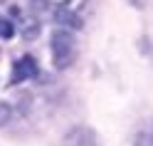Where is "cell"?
Instances as JSON below:
<instances>
[{"label":"cell","mask_w":153,"mask_h":146,"mask_svg":"<svg viewBox=\"0 0 153 146\" xmlns=\"http://www.w3.org/2000/svg\"><path fill=\"white\" fill-rule=\"evenodd\" d=\"M131 146H153V116H146L136 124L131 134Z\"/></svg>","instance_id":"obj_5"},{"label":"cell","mask_w":153,"mask_h":146,"mask_svg":"<svg viewBox=\"0 0 153 146\" xmlns=\"http://www.w3.org/2000/svg\"><path fill=\"white\" fill-rule=\"evenodd\" d=\"M99 134L87 124H74L64 131L62 146H99Z\"/></svg>","instance_id":"obj_2"},{"label":"cell","mask_w":153,"mask_h":146,"mask_svg":"<svg viewBox=\"0 0 153 146\" xmlns=\"http://www.w3.org/2000/svg\"><path fill=\"white\" fill-rule=\"evenodd\" d=\"M126 3H128L131 7H136V10H141V7H143V0H126Z\"/></svg>","instance_id":"obj_10"},{"label":"cell","mask_w":153,"mask_h":146,"mask_svg":"<svg viewBox=\"0 0 153 146\" xmlns=\"http://www.w3.org/2000/svg\"><path fill=\"white\" fill-rule=\"evenodd\" d=\"M0 37H3V40L15 37V25L7 20V17H3V15H0Z\"/></svg>","instance_id":"obj_7"},{"label":"cell","mask_w":153,"mask_h":146,"mask_svg":"<svg viewBox=\"0 0 153 146\" xmlns=\"http://www.w3.org/2000/svg\"><path fill=\"white\" fill-rule=\"evenodd\" d=\"M17 32H20L25 40H37V37H40V32H42V25H40V20H37V17L32 15V17H25V20L20 22V27H17Z\"/></svg>","instance_id":"obj_6"},{"label":"cell","mask_w":153,"mask_h":146,"mask_svg":"<svg viewBox=\"0 0 153 146\" xmlns=\"http://www.w3.org/2000/svg\"><path fill=\"white\" fill-rule=\"evenodd\" d=\"M37 62H35V57L32 55H25L20 57L15 64H13V77H10V84H20L25 79H32V77H37Z\"/></svg>","instance_id":"obj_4"},{"label":"cell","mask_w":153,"mask_h":146,"mask_svg":"<svg viewBox=\"0 0 153 146\" xmlns=\"http://www.w3.org/2000/svg\"><path fill=\"white\" fill-rule=\"evenodd\" d=\"M30 3H32V10H35V13L47 10V0H30Z\"/></svg>","instance_id":"obj_9"},{"label":"cell","mask_w":153,"mask_h":146,"mask_svg":"<svg viewBox=\"0 0 153 146\" xmlns=\"http://www.w3.org/2000/svg\"><path fill=\"white\" fill-rule=\"evenodd\" d=\"M52 20L57 27H67V30H82L84 20L82 15H76L74 7H67V5H57L52 10Z\"/></svg>","instance_id":"obj_3"},{"label":"cell","mask_w":153,"mask_h":146,"mask_svg":"<svg viewBox=\"0 0 153 146\" xmlns=\"http://www.w3.org/2000/svg\"><path fill=\"white\" fill-rule=\"evenodd\" d=\"M10 119H13V106L7 102H0V129L10 124Z\"/></svg>","instance_id":"obj_8"},{"label":"cell","mask_w":153,"mask_h":146,"mask_svg":"<svg viewBox=\"0 0 153 146\" xmlns=\"http://www.w3.org/2000/svg\"><path fill=\"white\" fill-rule=\"evenodd\" d=\"M50 47H52V64L57 70H67L72 67L74 57H76V40L72 30L67 27H57L52 32V40H50Z\"/></svg>","instance_id":"obj_1"}]
</instances>
